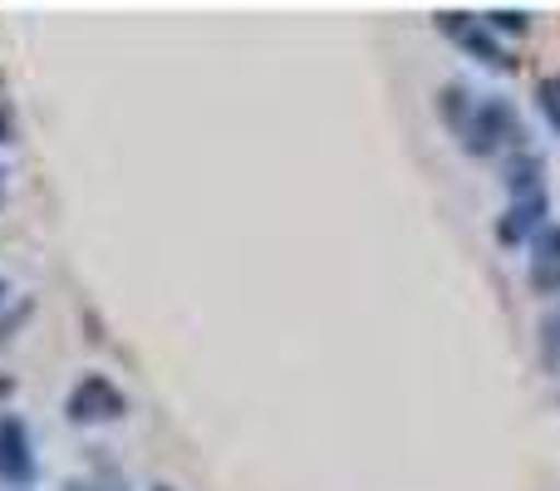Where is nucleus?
<instances>
[{
	"label": "nucleus",
	"mask_w": 560,
	"mask_h": 491,
	"mask_svg": "<svg viewBox=\"0 0 560 491\" xmlns=\"http://www.w3.org/2000/svg\"><path fill=\"white\" fill-rule=\"evenodd\" d=\"M522 138V128H516V108L506 104V98H477L472 118H467L463 128V143L472 157H492L502 153V143H516Z\"/></svg>",
	"instance_id": "f257e3e1"
},
{
	"label": "nucleus",
	"mask_w": 560,
	"mask_h": 491,
	"mask_svg": "<svg viewBox=\"0 0 560 491\" xmlns=\"http://www.w3.org/2000/svg\"><path fill=\"white\" fill-rule=\"evenodd\" d=\"M65 413L69 423H118L128 413V398L108 384L104 374H89L74 384V394L65 398Z\"/></svg>",
	"instance_id": "f03ea898"
},
{
	"label": "nucleus",
	"mask_w": 560,
	"mask_h": 491,
	"mask_svg": "<svg viewBox=\"0 0 560 491\" xmlns=\"http://www.w3.org/2000/svg\"><path fill=\"white\" fill-rule=\"evenodd\" d=\"M0 477L25 487L35 477V457H30V433L20 418H0Z\"/></svg>",
	"instance_id": "7ed1b4c3"
},
{
	"label": "nucleus",
	"mask_w": 560,
	"mask_h": 491,
	"mask_svg": "<svg viewBox=\"0 0 560 491\" xmlns=\"http://www.w3.org/2000/svg\"><path fill=\"white\" fill-rule=\"evenodd\" d=\"M443 30L457 39V45H467L477 59H482L487 69H512V55H506L502 45H497L492 35L482 30V20H472V15H443Z\"/></svg>",
	"instance_id": "20e7f679"
},
{
	"label": "nucleus",
	"mask_w": 560,
	"mask_h": 491,
	"mask_svg": "<svg viewBox=\"0 0 560 491\" xmlns=\"http://www.w3.org/2000/svg\"><path fill=\"white\" fill-rule=\"evenodd\" d=\"M541 226H546V197H526V202H512V212L497 222V236L506 246H516L526 236H541Z\"/></svg>",
	"instance_id": "39448f33"
},
{
	"label": "nucleus",
	"mask_w": 560,
	"mask_h": 491,
	"mask_svg": "<svg viewBox=\"0 0 560 491\" xmlns=\"http://www.w3.org/2000/svg\"><path fill=\"white\" fill-rule=\"evenodd\" d=\"M532 280H536L541 295H556L560 290V226H541V236H536Z\"/></svg>",
	"instance_id": "423d86ee"
},
{
	"label": "nucleus",
	"mask_w": 560,
	"mask_h": 491,
	"mask_svg": "<svg viewBox=\"0 0 560 491\" xmlns=\"http://www.w3.org/2000/svg\"><path fill=\"white\" fill-rule=\"evenodd\" d=\"M541 157H532V153H522V157H512V163L502 167V177H506V192H512V202H526V197H546V187H541Z\"/></svg>",
	"instance_id": "0eeeda50"
},
{
	"label": "nucleus",
	"mask_w": 560,
	"mask_h": 491,
	"mask_svg": "<svg viewBox=\"0 0 560 491\" xmlns=\"http://www.w3.org/2000/svg\"><path fill=\"white\" fill-rule=\"evenodd\" d=\"M472 108H477V94L467 84H447L443 89V118H447V128H453V133H463V128H467Z\"/></svg>",
	"instance_id": "6e6552de"
},
{
	"label": "nucleus",
	"mask_w": 560,
	"mask_h": 491,
	"mask_svg": "<svg viewBox=\"0 0 560 491\" xmlns=\"http://www.w3.org/2000/svg\"><path fill=\"white\" fill-rule=\"evenodd\" d=\"M536 108H541V118L560 133V74H556V79H541V84H536Z\"/></svg>",
	"instance_id": "1a4fd4ad"
},
{
	"label": "nucleus",
	"mask_w": 560,
	"mask_h": 491,
	"mask_svg": "<svg viewBox=\"0 0 560 491\" xmlns=\"http://www.w3.org/2000/svg\"><path fill=\"white\" fill-rule=\"evenodd\" d=\"M541 344H546V359H551V364H560V309L541 325Z\"/></svg>",
	"instance_id": "9d476101"
},
{
	"label": "nucleus",
	"mask_w": 560,
	"mask_h": 491,
	"mask_svg": "<svg viewBox=\"0 0 560 491\" xmlns=\"http://www.w3.org/2000/svg\"><path fill=\"white\" fill-rule=\"evenodd\" d=\"M492 25H497V30H502V25H506V30H526V15H522V10H506V15H502V10H497V15H492Z\"/></svg>",
	"instance_id": "9b49d317"
},
{
	"label": "nucleus",
	"mask_w": 560,
	"mask_h": 491,
	"mask_svg": "<svg viewBox=\"0 0 560 491\" xmlns=\"http://www.w3.org/2000/svg\"><path fill=\"white\" fill-rule=\"evenodd\" d=\"M5 133H10V118H5V108H0V143H5Z\"/></svg>",
	"instance_id": "f8f14e48"
},
{
	"label": "nucleus",
	"mask_w": 560,
	"mask_h": 491,
	"mask_svg": "<svg viewBox=\"0 0 560 491\" xmlns=\"http://www.w3.org/2000/svg\"><path fill=\"white\" fill-rule=\"evenodd\" d=\"M65 491H94L89 482H65Z\"/></svg>",
	"instance_id": "ddd939ff"
},
{
	"label": "nucleus",
	"mask_w": 560,
	"mask_h": 491,
	"mask_svg": "<svg viewBox=\"0 0 560 491\" xmlns=\"http://www.w3.org/2000/svg\"><path fill=\"white\" fill-rule=\"evenodd\" d=\"M0 300H5V280H0Z\"/></svg>",
	"instance_id": "4468645a"
},
{
	"label": "nucleus",
	"mask_w": 560,
	"mask_h": 491,
	"mask_svg": "<svg viewBox=\"0 0 560 491\" xmlns=\"http://www.w3.org/2000/svg\"><path fill=\"white\" fill-rule=\"evenodd\" d=\"M153 491H173V487H153Z\"/></svg>",
	"instance_id": "2eb2a0df"
},
{
	"label": "nucleus",
	"mask_w": 560,
	"mask_h": 491,
	"mask_svg": "<svg viewBox=\"0 0 560 491\" xmlns=\"http://www.w3.org/2000/svg\"><path fill=\"white\" fill-rule=\"evenodd\" d=\"M0 177H5V173H0Z\"/></svg>",
	"instance_id": "dca6fc26"
}]
</instances>
